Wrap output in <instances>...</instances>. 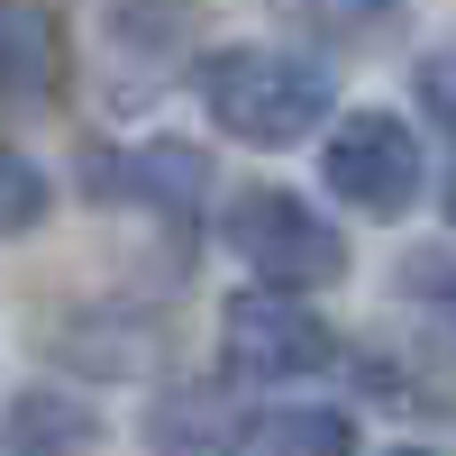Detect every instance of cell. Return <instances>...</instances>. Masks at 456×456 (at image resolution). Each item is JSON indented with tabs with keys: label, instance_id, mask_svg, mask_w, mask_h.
Returning <instances> with one entry per match:
<instances>
[{
	"label": "cell",
	"instance_id": "obj_10",
	"mask_svg": "<svg viewBox=\"0 0 456 456\" xmlns=\"http://www.w3.org/2000/svg\"><path fill=\"white\" fill-rule=\"evenodd\" d=\"M146 447L156 456H238V411H228V393H165L156 420H146Z\"/></svg>",
	"mask_w": 456,
	"mask_h": 456
},
{
	"label": "cell",
	"instance_id": "obj_2",
	"mask_svg": "<svg viewBox=\"0 0 456 456\" xmlns=\"http://www.w3.org/2000/svg\"><path fill=\"white\" fill-rule=\"evenodd\" d=\"M219 365H228V384H265V393L329 384V374L347 365V338L311 311V292L247 283V292H228V311H219Z\"/></svg>",
	"mask_w": 456,
	"mask_h": 456
},
{
	"label": "cell",
	"instance_id": "obj_4",
	"mask_svg": "<svg viewBox=\"0 0 456 456\" xmlns=\"http://www.w3.org/2000/svg\"><path fill=\"white\" fill-rule=\"evenodd\" d=\"M320 183L356 219H411L429 183V146L402 110H329L320 119Z\"/></svg>",
	"mask_w": 456,
	"mask_h": 456
},
{
	"label": "cell",
	"instance_id": "obj_17",
	"mask_svg": "<svg viewBox=\"0 0 456 456\" xmlns=\"http://www.w3.org/2000/svg\"><path fill=\"white\" fill-rule=\"evenodd\" d=\"M384 456H429V447H384Z\"/></svg>",
	"mask_w": 456,
	"mask_h": 456
},
{
	"label": "cell",
	"instance_id": "obj_11",
	"mask_svg": "<svg viewBox=\"0 0 456 456\" xmlns=\"http://www.w3.org/2000/svg\"><path fill=\"white\" fill-rule=\"evenodd\" d=\"M411 0H283L292 28H311L320 46H365V37H384Z\"/></svg>",
	"mask_w": 456,
	"mask_h": 456
},
{
	"label": "cell",
	"instance_id": "obj_1",
	"mask_svg": "<svg viewBox=\"0 0 456 456\" xmlns=\"http://www.w3.org/2000/svg\"><path fill=\"white\" fill-rule=\"evenodd\" d=\"M201 110L219 137L274 156V146L320 137V119L338 110V64L301 55V46H219V55H201Z\"/></svg>",
	"mask_w": 456,
	"mask_h": 456
},
{
	"label": "cell",
	"instance_id": "obj_14",
	"mask_svg": "<svg viewBox=\"0 0 456 456\" xmlns=\"http://www.w3.org/2000/svg\"><path fill=\"white\" fill-rule=\"evenodd\" d=\"M101 10H110V37H128V46H174L192 0H101Z\"/></svg>",
	"mask_w": 456,
	"mask_h": 456
},
{
	"label": "cell",
	"instance_id": "obj_9",
	"mask_svg": "<svg viewBox=\"0 0 456 456\" xmlns=\"http://www.w3.org/2000/svg\"><path fill=\"white\" fill-rule=\"evenodd\" d=\"M238 456H356V411L338 402H265L238 420Z\"/></svg>",
	"mask_w": 456,
	"mask_h": 456
},
{
	"label": "cell",
	"instance_id": "obj_8",
	"mask_svg": "<svg viewBox=\"0 0 456 456\" xmlns=\"http://www.w3.org/2000/svg\"><path fill=\"white\" fill-rule=\"evenodd\" d=\"M64 92V28L37 0H0V101H55Z\"/></svg>",
	"mask_w": 456,
	"mask_h": 456
},
{
	"label": "cell",
	"instance_id": "obj_5",
	"mask_svg": "<svg viewBox=\"0 0 456 456\" xmlns=\"http://www.w3.org/2000/svg\"><path fill=\"white\" fill-rule=\"evenodd\" d=\"M83 192L101 210H156V219H192L210 192V156L192 137H128V146H92L83 156Z\"/></svg>",
	"mask_w": 456,
	"mask_h": 456
},
{
	"label": "cell",
	"instance_id": "obj_15",
	"mask_svg": "<svg viewBox=\"0 0 456 456\" xmlns=\"http://www.w3.org/2000/svg\"><path fill=\"white\" fill-rule=\"evenodd\" d=\"M420 110L456 137V55H429V64H420Z\"/></svg>",
	"mask_w": 456,
	"mask_h": 456
},
{
	"label": "cell",
	"instance_id": "obj_16",
	"mask_svg": "<svg viewBox=\"0 0 456 456\" xmlns=\"http://www.w3.org/2000/svg\"><path fill=\"white\" fill-rule=\"evenodd\" d=\"M447 219H456V165H447Z\"/></svg>",
	"mask_w": 456,
	"mask_h": 456
},
{
	"label": "cell",
	"instance_id": "obj_6",
	"mask_svg": "<svg viewBox=\"0 0 456 456\" xmlns=\"http://www.w3.org/2000/svg\"><path fill=\"white\" fill-rule=\"evenodd\" d=\"M174 347L165 311H146V301H92V311L55 320V356L73 374H101V384H137V374H156V356Z\"/></svg>",
	"mask_w": 456,
	"mask_h": 456
},
{
	"label": "cell",
	"instance_id": "obj_12",
	"mask_svg": "<svg viewBox=\"0 0 456 456\" xmlns=\"http://www.w3.org/2000/svg\"><path fill=\"white\" fill-rule=\"evenodd\" d=\"M393 283H402L411 311H420V320L447 338V347H456V247H411Z\"/></svg>",
	"mask_w": 456,
	"mask_h": 456
},
{
	"label": "cell",
	"instance_id": "obj_7",
	"mask_svg": "<svg viewBox=\"0 0 456 456\" xmlns=\"http://www.w3.org/2000/svg\"><path fill=\"white\" fill-rule=\"evenodd\" d=\"M92 447H101V411L55 384H28L0 411V456H92Z\"/></svg>",
	"mask_w": 456,
	"mask_h": 456
},
{
	"label": "cell",
	"instance_id": "obj_3",
	"mask_svg": "<svg viewBox=\"0 0 456 456\" xmlns=\"http://www.w3.org/2000/svg\"><path fill=\"white\" fill-rule=\"evenodd\" d=\"M219 247L247 265V283H283V292L347 283V228H338L311 192H292V183L238 192L228 219H219Z\"/></svg>",
	"mask_w": 456,
	"mask_h": 456
},
{
	"label": "cell",
	"instance_id": "obj_13",
	"mask_svg": "<svg viewBox=\"0 0 456 456\" xmlns=\"http://www.w3.org/2000/svg\"><path fill=\"white\" fill-rule=\"evenodd\" d=\"M46 210H55L46 165H28L19 146H0V238H28V228H46Z\"/></svg>",
	"mask_w": 456,
	"mask_h": 456
}]
</instances>
